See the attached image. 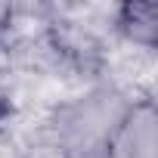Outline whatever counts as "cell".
I'll use <instances>...</instances> for the list:
<instances>
[{"instance_id": "cell-3", "label": "cell", "mask_w": 158, "mask_h": 158, "mask_svg": "<svg viewBox=\"0 0 158 158\" xmlns=\"http://www.w3.org/2000/svg\"><path fill=\"white\" fill-rule=\"evenodd\" d=\"M118 28L133 44L152 47L158 31V3H124L118 13Z\"/></svg>"}, {"instance_id": "cell-2", "label": "cell", "mask_w": 158, "mask_h": 158, "mask_svg": "<svg viewBox=\"0 0 158 158\" xmlns=\"http://www.w3.org/2000/svg\"><path fill=\"white\" fill-rule=\"evenodd\" d=\"M102 158H158V118L149 99L121 112L102 143Z\"/></svg>"}, {"instance_id": "cell-1", "label": "cell", "mask_w": 158, "mask_h": 158, "mask_svg": "<svg viewBox=\"0 0 158 158\" xmlns=\"http://www.w3.org/2000/svg\"><path fill=\"white\" fill-rule=\"evenodd\" d=\"M130 102H124L115 90H93L62 106L56 115V139L68 152H99L115 121Z\"/></svg>"}, {"instance_id": "cell-4", "label": "cell", "mask_w": 158, "mask_h": 158, "mask_svg": "<svg viewBox=\"0 0 158 158\" xmlns=\"http://www.w3.org/2000/svg\"><path fill=\"white\" fill-rule=\"evenodd\" d=\"M10 22V6H0V25Z\"/></svg>"}]
</instances>
